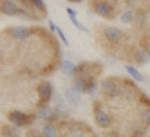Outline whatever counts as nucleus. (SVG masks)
<instances>
[{"label":"nucleus","instance_id":"obj_1","mask_svg":"<svg viewBox=\"0 0 150 137\" xmlns=\"http://www.w3.org/2000/svg\"><path fill=\"white\" fill-rule=\"evenodd\" d=\"M102 72V65L99 62H83L75 66V88L78 92L92 93L96 88V80Z\"/></svg>","mask_w":150,"mask_h":137},{"label":"nucleus","instance_id":"obj_2","mask_svg":"<svg viewBox=\"0 0 150 137\" xmlns=\"http://www.w3.org/2000/svg\"><path fill=\"white\" fill-rule=\"evenodd\" d=\"M65 96L68 99V103L72 106H77L80 103V92L77 91V88H68L65 91Z\"/></svg>","mask_w":150,"mask_h":137},{"label":"nucleus","instance_id":"obj_3","mask_svg":"<svg viewBox=\"0 0 150 137\" xmlns=\"http://www.w3.org/2000/svg\"><path fill=\"white\" fill-rule=\"evenodd\" d=\"M2 137H18L17 127H11V125L3 123L2 125Z\"/></svg>","mask_w":150,"mask_h":137},{"label":"nucleus","instance_id":"obj_4","mask_svg":"<svg viewBox=\"0 0 150 137\" xmlns=\"http://www.w3.org/2000/svg\"><path fill=\"white\" fill-rule=\"evenodd\" d=\"M126 69H128V72L131 74V76H132V77H134V78H135L137 81H144V77H143L141 74H140L138 71H137V69H135L134 66L128 65V66H126Z\"/></svg>","mask_w":150,"mask_h":137},{"label":"nucleus","instance_id":"obj_5","mask_svg":"<svg viewBox=\"0 0 150 137\" xmlns=\"http://www.w3.org/2000/svg\"><path fill=\"white\" fill-rule=\"evenodd\" d=\"M50 27H51V30H53V32H56V33L59 35V38H60L62 41H63V42H65L66 45H69V41L66 39V36L63 35V32H62V30H60V29H59V27L56 26V24H54V23H50Z\"/></svg>","mask_w":150,"mask_h":137},{"label":"nucleus","instance_id":"obj_6","mask_svg":"<svg viewBox=\"0 0 150 137\" xmlns=\"http://www.w3.org/2000/svg\"><path fill=\"white\" fill-rule=\"evenodd\" d=\"M71 21L74 23V26H75V27H78L80 30H83V32H89V30H87V27H84L81 23H78V21H77V18H75V20H71Z\"/></svg>","mask_w":150,"mask_h":137},{"label":"nucleus","instance_id":"obj_7","mask_svg":"<svg viewBox=\"0 0 150 137\" xmlns=\"http://www.w3.org/2000/svg\"><path fill=\"white\" fill-rule=\"evenodd\" d=\"M66 12H68V14H69L71 20H75V18H77V14H75V11H72L71 8H66Z\"/></svg>","mask_w":150,"mask_h":137}]
</instances>
